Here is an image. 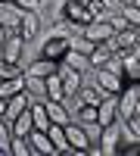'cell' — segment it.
I'll list each match as a JSON object with an SVG mask.
<instances>
[{
	"instance_id": "obj_38",
	"label": "cell",
	"mask_w": 140,
	"mask_h": 156,
	"mask_svg": "<svg viewBox=\"0 0 140 156\" xmlns=\"http://www.w3.org/2000/svg\"><path fill=\"white\" fill-rule=\"evenodd\" d=\"M81 3H87V0H81Z\"/></svg>"
},
{
	"instance_id": "obj_25",
	"label": "cell",
	"mask_w": 140,
	"mask_h": 156,
	"mask_svg": "<svg viewBox=\"0 0 140 156\" xmlns=\"http://www.w3.org/2000/svg\"><path fill=\"white\" fill-rule=\"evenodd\" d=\"M9 153H12V156H31L28 137H12V140H9Z\"/></svg>"
},
{
	"instance_id": "obj_9",
	"label": "cell",
	"mask_w": 140,
	"mask_h": 156,
	"mask_svg": "<svg viewBox=\"0 0 140 156\" xmlns=\"http://www.w3.org/2000/svg\"><path fill=\"white\" fill-rule=\"evenodd\" d=\"M31 106V94L28 90H19V94H12V97H6V112H3V119H16V115H22L25 109Z\"/></svg>"
},
{
	"instance_id": "obj_16",
	"label": "cell",
	"mask_w": 140,
	"mask_h": 156,
	"mask_svg": "<svg viewBox=\"0 0 140 156\" xmlns=\"http://www.w3.org/2000/svg\"><path fill=\"white\" fill-rule=\"evenodd\" d=\"M9 128H12V137H28V134L34 131V119H31V106L25 109L22 115H16V119L9 122Z\"/></svg>"
},
{
	"instance_id": "obj_19",
	"label": "cell",
	"mask_w": 140,
	"mask_h": 156,
	"mask_svg": "<svg viewBox=\"0 0 140 156\" xmlns=\"http://www.w3.org/2000/svg\"><path fill=\"white\" fill-rule=\"evenodd\" d=\"M25 90L37 100H47V78H37V75H25Z\"/></svg>"
},
{
	"instance_id": "obj_28",
	"label": "cell",
	"mask_w": 140,
	"mask_h": 156,
	"mask_svg": "<svg viewBox=\"0 0 140 156\" xmlns=\"http://www.w3.org/2000/svg\"><path fill=\"white\" fill-rule=\"evenodd\" d=\"M78 122L81 125H97V106H78Z\"/></svg>"
},
{
	"instance_id": "obj_30",
	"label": "cell",
	"mask_w": 140,
	"mask_h": 156,
	"mask_svg": "<svg viewBox=\"0 0 140 156\" xmlns=\"http://www.w3.org/2000/svg\"><path fill=\"white\" fill-rule=\"evenodd\" d=\"M87 9L94 12V19H106V16H109V6H106V0H87Z\"/></svg>"
},
{
	"instance_id": "obj_34",
	"label": "cell",
	"mask_w": 140,
	"mask_h": 156,
	"mask_svg": "<svg viewBox=\"0 0 140 156\" xmlns=\"http://www.w3.org/2000/svg\"><path fill=\"white\" fill-rule=\"evenodd\" d=\"M6 37H9V31H6V25L0 22V53H3V47H6Z\"/></svg>"
},
{
	"instance_id": "obj_21",
	"label": "cell",
	"mask_w": 140,
	"mask_h": 156,
	"mask_svg": "<svg viewBox=\"0 0 140 156\" xmlns=\"http://www.w3.org/2000/svg\"><path fill=\"white\" fill-rule=\"evenodd\" d=\"M47 100H66V90H62V81H59V72L47 75Z\"/></svg>"
},
{
	"instance_id": "obj_17",
	"label": "cell",
	"mask_w": 140,
	"mask_h": 156,
	"mask_svg": "<svg viewBox=\"0 0 140 156\" xmlns=\"http://www.w3.org/2000/svg\"><path fill=\"white\" fill-rule=\"evenodd\" d=\"M53 72H59V62H53V59H34L28 69H25V75H37V78H47V75H53Z\"/></svg>"
},
{
	"instance_id": "obj_14",
	"label": "cell",
	"mask_w": 140,
	"mask_h": 156,
	"mask_svg": "<svg viewBox=\"0 0 140 156\" xmlns=\"http://www.w3.org/2000/svg\"><path fill=\"white\" fill-rule=\"evenodd\" d=\"M44 109L50 115L53 125H69V109H66V100H44Z\"/></svg>"
},
{
	"instance_id": "obj_11",
	"label": "cell",
	"mask_w": 140,
	"mask_h": 156,
	"mask_svg": "<svg viewBox=\"0 0 140 156\" xmlns=\"http://www.w3.org/2000/svg\"><path fill=\"white\" fill-rule=\"evenodd\" d=\"M19 34L25 37V44H28V41H34V37L41 34V12H22Z\"/></svg>"
},
{
	"instance_id": "obj_13",
	"label": "cell",
	"mask_w": 140,
	"mask_h": 156,
	"mask_svg": "<svg viewBox=\"0 0 140 156\" xmlns=\"http://www.w3.org/2000/svg\"><path fill=\"white\" fill-rule=\"evenodd\" d=\"M66 137H69V144H72L75 150H81V153L90 147V134H87L84 125H72V122H69V125H66Z\"/></svg>"
},
{
	"instance_id": "obj_31",
	"label": "cell",
	"mask_w": 140,
	"mask_h": 156,
	"mask_svg": "<svg viewBox=\"0 0 140 156\" xmlns=\"http://www.w3.org/2000/svg\"><path fill=\"white\" fill-rule=\"evenodd\" d=\"M125 131H128L134 140H140V112H134L131 119H125Z\"/></svg>"
},
{
	"instance_id": "obj_18",
	"label": "cell",
	"mask_w": 140,
	"mask_h": 156,
	"mask_svg": "<svg viewBox=\"0 0 140 156\" xmlns=\"http://www.w3.org/2000/svg\"><path fill=\"white\" fill-rule=\"evenodd\" d=\"M62 62L72 66V69H78V72H94V69H90V56H87V53H78V50H72V47H69V53H66Z\"/></svg>"
},
{
	"instance_id": "obj_1",
	"label": "cell",
	"mask_w": 140,
	"mask_h": 156,
	"mask_svg": "<svg viewBox=\"0 0 140 156\" xmlns=\"http://www.w3.org/2000/svg\"><path fill=\"white\" fill-rule=\"evenodd\" d=\"M62 9H59V19H69L72 25H84L87 22H94V12L87 9V3H81V0H59Z\"/></svg>"
},
{
	"instance_id": "obj_4",
	"label": "cell",
	"mask_w": 140,
	"mask_h": 156,
	"mask_svg": "<svg viewBox=\"0 0 140 156\" xmlns=\"http://www.w3.org/2000/svg\"><path fill=\"white\" fill-rule=\"evenodd\" d=\"M66 53H69V37H59V34H47L41 56H44V59H53V62H62V59H66Z\"/></svg>"
},
{
	"instance_id": "obj_10",
	"label": "cell",
	"mask_w": 140,
	"mask_h": 156,
	"mask_svg": "<svg viewBox=\"0 0 140 156\" xmlns=\"http://www.w3.org/2000/svg\"><path fill=\"white\" fill-rule=\"evenodd\" d=\"M28 144H31V153H37V156H56V147H53V140H50V134L47 131H34L28 134Z\"/></svg>"
},
{
	"instance_id": "obj_6",
	"label": "cell",
	"mask_w": 140,
	"mask_h": 156,
	"mask_svg": "<svg viewBox=\"0 0 140 156\" xmlns=\"http://www.w3.org/2000/svg\"><path fill=\"white\" fill-rule=\"evenodd\" d=\"M112 122H118V97L115 94H106L103 103L97 106V125L103 128V125H112Z\"/></svg>"
},
{
	"instance_id": "obj_5",
	"label": "cell",
	"mask_w": 140,
	"mask_h": 156,
	"mask_svg": "<svg viewBox=\"0 0 140 156\" xmlns=\"http://www.w3.org/2000/svg\"><path fill=\"white\" fill-rule=\"evenodd\" d=\"M137 94H140L137 84H125V90L118 94V122L131 119V115L137 112Z\"/></svg>"
},
{
	"instance_id": "obj_22",
	"label": "cell",
	"mask_w": 140,
	"mask_h": 156,
	"mask_svg": "<svg viewBox=\"0 0 140 156\" xmlns=\"http://www.w3.org/2000/svg\"><path fill=\"white\" fill-rule=\"evenodd\" d=\"M109 56H112L109 44H97V47H94V53H90V69H103L106 62H109Z\"/></svg>"
},
{
	"instance_id": "obj_20",
	"label": "cell",
	"mask_w": 140,
	"mask_h": 156,
	"mask_svg": "<svg viewBox=\"0 0 140 156\" xmlns=\"http://www.w3.org/2000/svg\"><path fill=\"white\" fill-rule=\"evenodd\" d=\"M31 119H34V128L37 131H50V115H47V109H44V100H37V103H31Z\"/></svg>"
},
{
	"instance_id": "obj_15",
	"label": "cell",
	"mask_w": 140,
	"mask_h": 156,
	"mask_svg": "<svg viewBox=\"0 0 140 156\" xmlns=\"http://www.w3.org/2000/svg\"><path fill=\"white\" fill-rule=\"evenodd\" d=\"M75 97H78V106H100L103 97H106V90L100 87V84H94V87H84V84H81V90H78Z\"/></svg>"
},
{
	"instance_id": "obj_23",
	"label": "cell",
	"mask_w": 140,
	"mask_h": 156,
	"mask_svg": "<svg viewBox=\"0 0 140 156\" xmlns=\"http://www.w3.org/2000/svg\"><path fill=\"white\" fill-rule=\"evenodd\" d=\"M69 47H72V50H78V53H87V56H90L97 44H94V41H87L84 34H72V37H69Z\"/></svg>"
},
{
	"instance_id": "obj_33",
	"label": "cell",
	"mask_w": 140,
	"mask_h": 156,
	"mask_svg": "<svg viewBox=\"0 0 140 156\" xmlns=\"http://www.w3.org/2000/svg\"><path fill=\"white\" fill-rule=\"evenodd\" d=\"M106 19H109V25H112L115 31H125V28H128V19H125L121 12H118V16H106Z\"/></svg>"
},
{
	"instance_id": "obj_32",
	"label": "cell",
	"mask_w": 140,
	"mask_h": 156,
	"mask_svg": "<svg viewBox=\"0 0 140 156\" xmlns=\"http://www.w3.org/2000/svg\"><path fill=\"white\" fill-rule=\"evenodd\" d=\"M115 156H140V140H125V144H118Z\"/></svg>"
},
{
	"instance_id": "obj_8",
	"label": "cell",
	"mask_w": 140,
	"mask_h": 156,
	"mask_svg": "<svg viewBox=\"0 0 140 156\" xmlns=\"http://www.w3.org/2000/svg\"><path fill=\"white\" fill-rule=\"evenodd\" d=\"M97 72V84L100 87H103L106 90V94H121V90H125V78L118 75V72H109V69H94Z\"/></svg>"
},
{
	"instance_id": "obj_24",
	"label": "cell",
	"mask_w": 140,
	"mask_h": 156,
	"mask_svg": "<svg viewBox=\"0 0 140 156\" xmlns=\"http://www.w3.org/2000/svg\"><path fill=\"white\" fill-rule=\"evenodd\" d=\"M19 75H25L19 62H9V59L0 56V81H3V78H19Z\"/></svg>"
},
{
	"instance_id": "obj_2",
	"label": "cell",
	"mask_w": 140,
	"mask_h": 156,
	"mask_svg": "<svg viewBox=\"0 0 140 156\" xmlns=\"http://www.w3.org/2000/svg\"><path fill=\"white\" fill-rule=\"evenodd\" d=\"M81 34L87 37V41H94V44H106L109 37L115 34V28L109 25V19H94V22H87L81 28Z\"/></svg>"
},
{
	"instance_id": "obj_12",
	"label": "cell",
	"mask_w": 140,
	"mask_h": 156,
	"mask_svg": "<svg viewBox=\"0 0 140 156\" xmlns=\"http://www.w3.org/2000/svg\"><path fill=\"white\" fill-rule=\"evenodd\" d=\"M22 53H25V37L19 34V31H9V37H6V47H3V59H9V62H19L22 59Z\"/></svg>"
},
{
	"instance_id": "obj_7",
	"label": "cell",
	"mask_w": 140,
	"mask_h": 156,
	"mask_svg": "<svg viewBox=\"0 0 140 156\" xmlns=\"http://www.w3.org/2000/svg\"><path fill=\"white\" fill-rule=\"evenodd\" d=\"M59 81H62V90H66V100H69L81 90V72L66 66V62H59Z\"/></svg>"
},
{
	"instance_id": "obj_29",
	"label": "cell",
	"mask_w": 140,
	"mask_h": 156,
	"mask_svg": "<svg viewBox=\"0 0 140 156\" xmlns=\"http://www.w3.org/2000/svg\"><path fill=\"white\" fill-rule=\"evenodd\" d=\"M121 16L128 19V25H134V28H140V6H134V3L121 6Z\"/></svg>"
},
{
	"instance_id": "obj_35",
	"label": "cell",
	"mask_w": 140,
	"mask_h": 156,
	"mask_svg": "<svg viewBox=\"0 0 140 156\" xmlns=\"http://www.w3.org/2000/svg\"><path fill=\"white\" fill-rule=\"evenodd\" d=\"M3 112H6V100L0 97V115H3Z\"/></svg>"
},
{
	"instance_id": "obj_26",
	"label": "cell",
	"mask_w": 140,
	"mask_h": 156,
	"mask_svg": "<svg viewBox=\"0 0 140 156\" xmlns=\"http://www.w3.org/2000/svg\"><path fill=\"white\" fill-rule=\"evenodd\" d=\"M9 140H12V128H9V119L0 115V150L9 153Z\"/></svg>"
},
{
	"instance_id": "obj_3",
	"label": "cell",
	"mask_w": 140,
	"mask_h": 156,
	"mask_svg": "<svg viewBox=\"0 0 140 156\" xmlns=\"http://www.w3.org/2000/svg\"><path fill=\"white\" fill-rule=\"evenodd\" d=\"M100 153L103 156H115L118 153V144H121V137H118V122H112V125H103L100 128Z\"/></svg>"
},
{
	"instance_id": "obj_27",
	"label": "cell",
	"mask_w": 140,
	"mask_h": 156,
	"mask_svg": "<svg viewBox=\"0 0 140 156\" xmlns=\"http://www.w3.org/2000/svg\"><path fill=\"white\" fill-rule=\"evenodd\" d=\"M9 6H16L19 12H41V6H44V0H12Z\"/></svg>"
},
{
	"instance_id": "obj_36",
	"label": "cell",
	"mask_w": 140,
	"mask_h": 156,
	"mask_svg": "<svg viewBox=\"0 0 140 156\" xmlns=\"http://www.w3.org/2000/svg\"><path fill=\"white\" fill-rule=\"evenodd\" d=\"M0 3H3V6H9V3H12V0H0Z\"/></svg>"
},
{
	"instance_id": "obj_37",
	"label": "cell",
	"mask_w": 140,
	"mask_h": 156,
	"mask_svg": "<svg viewBox=\"0 0 140 156\" xmlns=\"http://www.w3.org/2000/svg\"><path fill=\"white\" fill-rule=\"evenodd\" d=\"M137 47H140V28H137Z\"/></svg>"
}]
</instances>
